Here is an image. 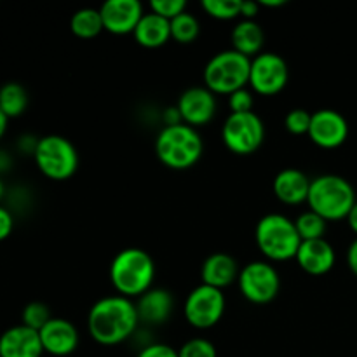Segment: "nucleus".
<instances>
[{"instance_id":"f257e3e1","label":"nucleus","mask_w":357,"mask_h":357,"mask_svg":"<svg viewBox=\"0 0 357 357\" xmlns=\"http://www.w3.org/2000/svg\"><path fill=\"white\" fill-rule=\"evenodd\" d=\"M139 328L138 310L132 300L121 295L96 300L87 314V331L96 344L114 347L129 340Z\"/></svg>"},{"instance_id":"f03ea898","label":"nucleus","mask_w":357,"mask_h":357,"mask_svg":"<svg viewBox=\"0 0 357 357\" xmlns=\"http://www.w3.org/2000/svg\"><path fill=\"white\" fill-rule=\"evenodd\" d=\"M155 261L149 251L142 248H126L119 251L110 264V282L115 295L129 300L139 298L153 288Z\"/></svg>"},{"instance_id":"7ed1b4c3","label":"nucleus","mask_w":357,"mask_h":357,"mask_svg":"<svg viewBox=\"0 0 357 357\" xmlns=\"http://www.w3.org/2000/svg\"><path fill=\"white\" fill-rule=\"evenodd\" d=\"M204 152V143L195 128L187 124L164 126L155 138V153L160 162L174 171L194 167Z\"/></svg>"},{"instance_id":"20e7f679","label":"nucleus","mask_w":357,"mask_h":357,"mask_svg":"<svg viewBox=\"0 0 357 357\" xmlns=\"http://www.w3.org/2000/svg\"><path fill=\"white\" fill-rule=\"evenodd\" d=\"M356 190L349 180L338 174H321L310 181L309 204L310 211L317 213L326 222L345 220L356 204Z\"/></svg>"},{"instance_id":"39448f33","label":"nucleus","mask_w":357,"mask_h":357,"mask_svg":"<svg viewBox=\"0 0 357 357\" xmlns=\"http://www.w3.org/2000/svg\"><path fill=\"white\" fill-rule=\"evenodd\" d=\"M255 241L260 253L268 261L295 260L302 244L295 222L281 213H268L258 220Z\"/></svg>"},{"instance_id":"423d86ee","label":"nucleus","mask_w":357,"mask_h":357,"mask_svg":"<svg viewBox=\"0 0 357 357\" xmlns=\"http://www.w3.org/2000/svg\"><path fill=\"white\" fill-rule=\"evenodd\" d=\"M251 59L234 49L216 52L204 66V87L211 93L230 96L236 91L250 86Z\"/></svg>"},{"instance_id":"0eeeda50","label":"nucleus","mask_w":357,"mask_h":357,"mask_svg":"<svg viewBox=\"0 0 357 357\" xmlns=\"http://www.w3.org/2000/svg\"><path fill=\"white\" fill-rule=\"evenodd\" d=\"M33 160L38 171L52 181H65L79 169V152L68 138L47 135L38 139Z\"/></svg>"},{"instance_id":"6e6552de","label":"nucleus","mask_w":357,"mask_h":357,"mask_svg":"<svg viewBox=\"0 0 357 357\" xmlns=\"http://www.w3.org/2000/svg\"><path fill=\"white\" fill-rule=\"evenodd\" d=\"M222 139L236 155H251L265 142V124L255 112L229 114L222 128Z\"/></svg>"},{"instance_id":"1a4fd4ad","label":"nucleus","mask_w":357,"mask_h":357,"mask_svg":"<svg viewBox=\"0 0 357 357\" xmlns=\"http://www.w3.org/2000/svg\"><path fill=\"white\" fill-rule=\"evenodd\" d=\"M237 286H239L241 295L248 302L255 303V305H265L279 295L281 275L271 261H250L241 268Z\"/></svg>"},{"instance_id":"9d476101","label":"nucleus","mask_w":357,"mask_h":357,"mask_svg":"<svg viewBox=\"0 0 357 357\" xmlns=\"http://www.w3.org/2000/svg\"><path fill=\"white\" fill-rule=\"evenodd\" d=\"M225 307L227 300L222 289L201 282L185 298L183 316L190 326L197 330H209L222 321Z\"/></svg>"},{"instance_id":"9b49d317","label":"nucleus","mask_w":357,"mask_h":357,"mask_svg":"<svg viewBox=\"0 0 357 357\" xmlns=\"http://www.w3.org/2000/svg\"><path fill=\"white\" fill-rule=\"evenodd\" d=\"M289 80V68L284 58L275 52H260L251 59L250 87L260 96H275Z\"/></svg>"},{"instance_id":"f8f14e48","label":"nucleus","mask_w":357,"mask_h":357,"mask_svg":"<svg viewBox=\"0 0 357 357\" xmlns=\"http://www.w3.org/2000/svg\"><path fill=\"white\" fill-rule=\"evenodd\" d=\"M307 136L319 149L335 150L347 142L349 122L340 112L331 110V108H321L312 114Z\"/></svg>"},{"instance_id":"ddd939ff","label":"nucleus","mask_w":357,"mask_h":357,"mask_svg":"<svg viewBox=\"0 0 357 357\" xmlns=\"http://www.w3.org/2000/svg\"><path fill=\"white\" fill-rule=\"evenodd\" d=\"M176 108L180 112L181 122L197 129L215 119L218 103H216V94L211 93L208 87L195 86L188 87L180 94Z\"/></svg>"},{"instance_id":"4468645a","label":"nucleus","mask_w":357,"mask_h":357,"mask_svg":"<svg viewBox=\"0 0 357 357\" xmlns=\"http://www.w3.org/2000/svg\"><path fill=\"white\" fill-rule=\"evenodd\" d=\"M105 30L114 35L132 33L145 10L139 0H107L100 7Z\"/></svg>"},{"instance_id":"2eb2a0df","label":"nucleus","mask_w":357,"mask_h":357,"mask_svg":"<svg viewBox=\"0 0 357 357\" xmlns=\"http://www.w3.org/2000/svg\"><path fill=\"white\" fill-rule=\"evenodd\" d=\"M40 342L44 352L56 357H65L79 347V331L75 324L63 317H52L40 331Z\"/></svg>"},{"instance_id":"dca6fc26","label":"nucleus","mask_w":357,"mask_h":357,"mask_svg":"<svg viewBox=\"0 0 357 357\" xmlns=\"http://www.w3.org/2000/svg\"><path fill=\"white\" fill-rule=\"evenodd\" d=\"M295 260L307 274L324 275L335 267L337 253H335V248L323 237V239L302 241Z\"/></svg>"},{"instance_id":"f3484780","label":"nucleus","mask_w":357,"mask_h":357,"mask_svg":"<svg viewBox=\"0 0 357 357\" xmlns=\"http://www.w3.org/2000/svg\"><path fill=\"white\" fill-rule=\"evenodd\" d=\"M40 335L38 331L17 324L0 335V357H42Z\"/></svg>"},{"instance_id":"a211bd4d","label":"nucleus","mask_w":357,"mask_h":357,"mask_svg":"<svg viewBox=\"0 0 357 357\" xmlns=\"http://www.w3.org/2000/svg\"><path fill=\"white\" fill-rule=\"evenodd\" d=\"M135 303L139 324H146V326H160L167 323L174 310L173 295L164 288H150Z\"/></svg>"},{"instance_id":"6ab92c4d","label":"nucleus","mask_w":357,"mask_h":357,"mask_svg":"<svg viewBox=\"0 0 357 357\" xmlns=\"http://www.w3.org/2000/svg\"><path fill=\"white\" fill-rule=\"evenodd\" d=\"M310 178L303 171L296 167H286L275 174L272 181L274 195L281 202L288 206H298L302 202H307L310 190Z\"/></svg>"},{"instance_id":"aec40b11","label":"nucleus","mask_w":357,"mask_h":357,"mask_svg":"<svg viewBox=\"0 0 357 357\" xmlns=\"http://www.w3.org/2000/svg\"><path fill=\"white\" fill-rule=\"evenodd\" d=\"M239 264L236 258L229 253H213L204 260L201 267L202 284H208L216 289H225L230 284L237 282L239 278Z\"/></svg>"},{"instance_id":"412c9836","label":"nucleus","mask_w":357,"mask_h":357,"mask_svg":"<svg viewBox=\"0 0 357 357\" xmlns=\"http://www.w3.org/2000/svg\"><path fill=\"white\" fill-rule=\"evenodd\" d=\"M132 35L142 47L159 49L171 40V23L150 10L143 14Z\"/></svg>"},{"instance_id":"4be33fe9","label":"nucleus","mask_w":357,"mask_h":357,"mask_svg":"<svg viewBox=\"0 0 357 357\" xmlns=\"http://www.w3.org/2000/svg\"><path fill=\"white\" fill-rule=\"evenodd\" d=\"M230 42H232L234 51L241 52L246 58L253 59L260 52H264L265 44V33L264 28L251 20H241L239 23L234 26L232 33H230Z\"/></svg>"},{"instance_id":"5701e85b","label":"nucleus","mask_w":357,"mask_h":357,"mask_svg":"<svg viewBox=\"0 0 357 357\" xmlns=\"http://www.w3.org/2000/svg\"><path fill=\"white\" fill-rule=\"evenodd\" d=\"M70 30L75 37L84 38V40L98 37L105 30L100 9L84 7V9L75 10L70 17Z\"/></svg>"},{"instance_id":"b1692460","label":"nucleus","mask_w":357,"mask_h":357,"mask_svg":"<svg viewBox=\"0 0 357 357\" xmlns=\"http://www.w3.org/2000/svg\"><path fill=\"white\" fill-rule=\"evenodd\" d=\"M28 107V93L20 82H7L0 87V110L7 119H16Z\"/></svg>"},{"instance_id":"393cba45","label":"nucleus","mask_w":357,"mask_h":357,"mask_svg":"<svg viewBox=\"0 0 357 357\" xmlns=\"http://www.w3.org/2000/svg\"><path fill=\"white\" fill-rule=\"evenodd\" d=\"M171 23V38L180 44H192V42L197 40L199 33H201V24L199 20L190 14L188 10H185L183 14L176 16L174 20L169 21Z\"/></svg>"},{"instance_id":"a878e982","label":"nucleus","mask_w":357,"mask_h":357,"mask_svg":"<svg viewBox=\"0 0 357 357\" xmlns=\"http://www.w3.org/2000/svg\"><path fill=\"white\" fill-rule=\"evenodd\" d=\"M296 230H298L302 241H314V239H323L324 234H326L328 222L324 218H321L317 213L314 211H305L295 220Z\"/></svg>"},{"instance_id":"bb28decb","label":"nucleus","mask_w":357,"mask_h":357,"mask_svg":"<svg viewBox=\"0 0 357 357\" xmlns=\"http://www.w3.org/2000/svg\"><path fill=\"white\" fill-rule=\"evenodd\" d=\"M201 6L215 20L230 21L241 17V0H202Z\"/></svg>"},{"instance_id":"cd10ccee","label":"nucleus","mask_w":357,"mask_h":357,"mask_svg":"<svg viewBox=\"0 0 357 357\" xmlns=\"http://www.w3.org/2000/svg\"><path fill=\"white\" fill-rule=\"evenodd\" d=\"M51 319V310L42 302H30L21 312V324L35 331H40Z\"/></svg>"},{"instance_id":"c85d7f7f","label":"nucleus","mask_w":357,"mask_h":357,"mask_svg":"<svg viewBox=\"0 0 357 357\" xmlns=\"http://www.w3.org/2000/svg\"><path fill=\"white\" fill-rule=\"evenodd\" d=\"M310 121H312V114H309L303 108H293L286 114L284 117V128L286 131L291 132L295 136L309 135Z\"/></svg>"},{"instance_id":"c756f323","label":"nucleus","mask_w":357,"mask_h":357,"mask_svg":"<svg viewBox=\"0 0 357 357\" xmlns=\"http://www.w3.org/2000/svg\"><path fill=\"white\" fill-rule=\"evenodd\" d=\"M180 357H216V347L208 338H190L178 351Z\"/></svg>"},{"instance_id":"7c9ffc66","label":"nucleus","mask_w":357,"mask_h":357,"mask_svg":"<svg viewBox=\"0 0 357 357\" xmlns=\"http://www.w3.org/2000/svg\"><path fill=\"white\" fill-rule=\"evenodd\" d=\"M150 10L159 14L164 20L171 21L187 10V2L185 0H152Z\"/></svg>"},{"instance_id":"2f4dec72","label":"nucleus","mask_w":357,"mask_h":357,"mask_svg":"<svg viewBox=\"0 0 357 357\" xmlns=\"http://www.w3.org/2000/svg\"><path fill=\"white\" fill-rule=\"evenodd\" d=\"M253 91L244 87V89L236 91L230 96H227L229 100V108L230 114H248V112H253L255 98Z\"/></svg>"},{"instance_id":"473e14b6","label":"nucleus","mask_w":357,"mask_h":357,"mask_svg":"<svg viewBox=\"0 0 357 357\" xmlns=\"http://www.w3.org/2000/svg\"><path fill=\"white\" fill-rule=\"evenodd\" d=\"M136 357H180L176 349L166 344H149L138 352Z\"/></svg>"},{"instance_id":"72a5a7b5","label":"nucleus","mask_w":357,"mask_h":357,"mask_svg":"<svg viewBox=\"0 0 357 357\" xmlns=\"http://www.w3.org/2000/svg\"><path fill=\"white\" fill-rule=\"evenodd\" d=\"M14 229V215L9 208L0 204V243L6 241L13 234Z\"/></svg>"},{"instance_id":"f704fd0d","label":"nucleus","mask_w":357,"mask_h":357,"mask_svg":"<svg viewBox=\"0 0 357 357\" xmlns=\"http://www.w3.org/2000/svg\"><path fill=\"white\" fill-rule=\"evenodd\" d=\"M38 139L40 138H35V136H31V135L21 136L20 142H17V149H20V152L28 153V155L33 157L35 149H37V145H38Z\"/></svg>"},{"instance_id":"c9c22d12","label":"nucleus","mask_w":357,"mask_h":357,"mask_svg":"<svg viewBox=\"0 0 357 357\" xmlns=\"http://www.w3.org/2000/svg\"><path fill=\"white\" fill-rule=\"evenodd\" d=\"M260 2H253V0H250V2H241V17L243 20L255 21V17L260 13Z\"/></svg>"},{"instance_id":"e433bc0d","label":"nucleus","mask_w":357,"mask_h":357,"mask_svg":"<svg viewBox=\"0 0 357 357\" xmlns=\"http://www.w3.org/2000/svg\"><path fill=\"white\" fill-rule=\"evenodd\" d=\"M347 265L349 268H351L352 274L357 278V237L352 241L351 246H349L347 250Z\"/></svg>"},{"instance_id":"4c0bfd02","label":"nucleus","mask_w":357,"mask_h":357,"mask_svg":"<svg viewBox=\"0 0 357 357\" xmlns=\"http://www.w3.org/2000/svg\"><path fill=\"white\" fill-rule=\"evenodd\" d=\"M10 166H13V157L9 155V152L0 149V176L3 173H7L10 169Z\"/></svg>"},{"instance_id":"58836bf2","label":"nucleus","mask_w":357,"mask_h":357,"mask_svg":"<svg viewBox=\"0 0 357 357\" xmlns=\"http://www.w3.org/2000/svg\"><path fill=\"white\" fill-rule=\"evenodd\" d=\"M345 220H347V223H349V227H351L352 232H354L357 236V201H356V204L352 206L351 213H349L347 218H345Z\"/></svg>"},{"instance_id":"ea45409f","label":"nucleus","mask_w":357,"mask_h":357,"mask_svg":"<svg viewBox=\"0 0 357 357\" xmlns=\"http://www.w3.org/2000/svg\"><path fill=\"white\" fill-rule=\"evenodd\" d=\"M7 126H9V119H7L6 115L2 114V110H0V139H2L3 136H6Z\"/></svg>"},{"instance_id":"a19ab883","label":"nucleus","mask_w":357,"mask_h":357,"mask_svg":"<svg viewBox=\"0 0 357 357\" xmlns=\"http://www.w3.org/2000/svg\"><path fill=\"white\" fill-rule=\"evenodd\" d=\"M286 0H261L260 6L261 7H281L284 6Z\"/></svg>"},{"instance_id":"79ce46f5","label":"nucleus","mask_w":357,"mask_h":357,"mask_svg":"<svg viewBox=\"0 0 357 357\" xmlns=\"http://www.w3.org/2000/svg\"><path fill=\"white\" fill-rule=\"evenodd\" d=\"M6 194H7V188H6V183H3L2 176H0V202L6 199Z\"/></svg>"}]
</instances>
